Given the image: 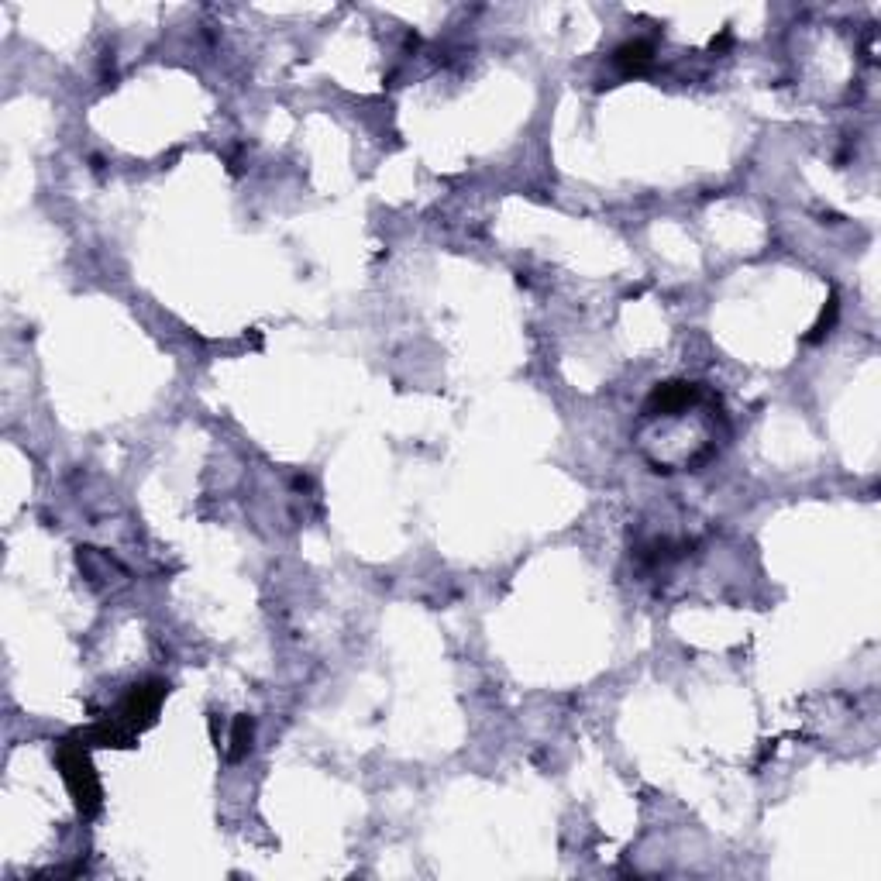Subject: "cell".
<instances>
[{
	"instance_id": "obj_1",
	"label": "cell",
	"mask_w": 881,
	"mask_h": 881,
	"mask_svg": "<svg viewBox=\"0 0 881 881\" xmlns=\"http://www.w3.org/2000/svg\"><path fill=\"white\" fill-rule=\"evenodd\" d=\"M56 764L62 771V782H66L69 795L76 802V813L80 816H97L100 806H104V792H100V778L97 768L90 761L87 740H59L56 744Z\"/></svg>"
},
{
	"instance_id": "obj_2",
	"label": "cell",
	"mask_w": 881,
	"mask_h": 881,
	"mask_svg": "<svg viewBox=\"0 0 881 881\" xmlns=\"http://www.w3.org/2000/svg\"><path fill=\"white\" fill-rule=\"evenodd\" d=\"M166 692H169V685L162 682V678H148V682H142V685H131L128 696L121 699L118 713L107 716V720H114L124 734L135 740V734H142L145 727H152V723H155Z\"/></svg>"
},
{
	"instance_id": "obj_3",
	"label": "cell",
	"mask_w": 881,
	"mask_h": 881,
	"mask_svg": "<svg viewBox=\"0 0 881 881\" xmlns=\"http://www.w3.org/2000/svg\"><path fill=\"white\" fill-rule=\"evenodd\" d=\"M699 389L692 382H661L654 393L647 396V413H678L696 400Z\"/></svg>"
},
{
	"instance_id": "obj_4",
	"label": "cell",
	"mask_w": 881,
	"mask_h": 881,
	"mask_svg": "<svg viewBox=\"0 0 881 881\" xmlns=\"http://www.w3.org/2000/svg\"><path fill=\"white\" fill-rule=\"evenodd\" d=\"M651 45L647 42H627V45H620L617 52H613V62H617L620 69H627V73H637V69H644V66H651Z\"/></svg>"
},
{
	"instance_id": "obj_5",
	"label": "cell",
	"mask_w": 881,
	"mask_h": 881,
	"mask_svg": "<svg viewBox=\"0 0 881 881\" xmlns=\"http://www.w3.org/2000/svg\"><path fill=\"white\" fill-rule=\"evenodd\" d=\"M248 747H252V720L248 716H238L235 730H231V758H245Z\"/></svg>"
}]
</instances>
